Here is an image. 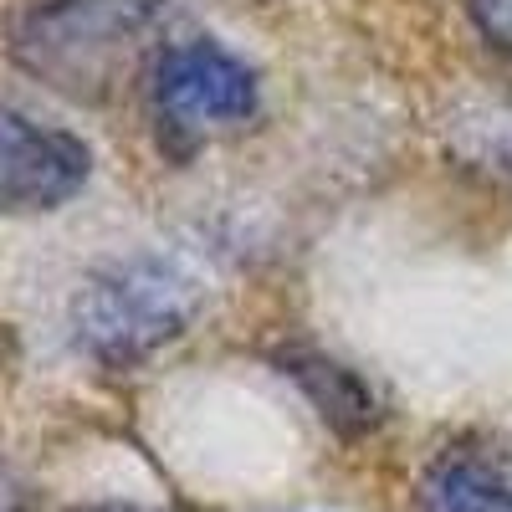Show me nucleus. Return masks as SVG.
<instances>
[{"label":"nucleus","instance_id":"f257e3e1","mask_svg":"<svg viewBox=\"0 0 512 512\" xmlns=\"http://www.w3.org/2000/svg\"><path fill=\"white\" fill-rule=\"evenodd\" d=\"M164 0H36L11 31V57L47 88L103 103L139 72Z\"/></svg>","mask_w":512,"mask_h":512},{"label":"nucleus","instance_id":"f03ea898","mask_svg":"<svg viewBox=\"0 0 512 512\" xmlns=\"http://www.w3.org/2000/svg\"><path fill=\"white\" fill-rule=\"evenodd\" d=\"M200 308V287L164 256H128L82 282L72 297V338L77 349L108 364L134 369L180 338Z\"/></svg>","mask_w":512,"mask_h":512},{"label":"nucleus","instance_id":"7ed1b4c3","mask_svg":"<svg viewBox=\"0 0 512 512\" xmlns=\"http://www.w3.org/2000/svg\"><path fill=\"white\" fill-rule=\"evenodd\" d=\"M149 98L164 149L185 159L216 128H236L256 113V77L216 41H180V47L159 52Z\"/></svg>","mask_w":512,"mask_h":512},{"label":"nucleus","instance_id":"20e7f679","mask_svg":"<svg viewBox=\"0 0 512 512\" xmlns=\"http://www.w3.org/2000/svg\"><path fill=\"white\" fill-rule=\"evenodd\" d=\"M93 175V154L77 134L0 103V216L57 210Z\"/></svg>","mask_w":512,"mask_h":512},{"label":"nucleus","instance_id":"39448f33","mask_svg":"<svg viewBox=\"0 0 512 512\" xmlns=\"http://www.w3.org/2000/svg\"><path fill=\"white\" fill-rule=\"evenodd\" d=\"M420 512H512V441L461 436L420 472Z\"/></svg>","mask_w":512,"mask_h":512},{"label":"nucleus","instance_id":"423d86ee","mask_svg":"<svg viewBox=\"0 0 512 512\" xmlns=\"http://www.w3.org/2000/svg\"><path fill=\"white\" fill-rule=\"evenodd\" d=\"M292 379H303L308 384V395L313 405L323 410L328 425H338V431H364V425H374V400L369 390L349 374V369H338V364H318V359H292L287 369Z\"/></svg>","mask_w":512,"mask_h":512},{"label":"nucleus","instance_id":"0eeeda50","mask_svg":"<svg viewBox=\"0 0 512 512\" xmlns=\"http://www.w3.org/2000/svg\"><path fill=\"white\" fill-rule=\"evenodd\" d=\"M466 134H477V154L512 169V108L502 113H482V118H466Z\"/></svg>","mask_w":512,"mask_h":512},{"label":"nucleus","instance_id":"6e6552de","mask_svg":"<svg viewBox=\"0 0 512 512\" xmlns=\"http://www.w3.org/2000/svg\"><path fill=\"white\" fill-rule=\"evenodd\" d=\"M466 11H472L477 31L492 41V47L512 57V0H466Z\"/></svg>","mask_w":512,"mask_h":512},{"label":"nucleus","instance_id":"1a4fd4ad","mask_svg":"<svg viewBox=\"0 0 512 512\" xmlns=\"http://www.w3.org/2000/svg\"><path fill=\"white\" fill-rule=\"evenodd\" d=\"M0 512H21V492H16V482L0 472Z\"/></svg>","mask_w":512,"mask_h":512},{"label":"nucleus","instance_id":"9d476101","mask_svg":"<svg viewBox=\"0 0 512 512\" xmlns=\"http://www.w3.org/2000/svg\"><path fill=\"white\" fill-rule=\"evenodd\" d=\"M82 512H154V507H134V502H103V507H82Z\"/></svg>","mask_w":512,"mask_h":512}]
</instances>
